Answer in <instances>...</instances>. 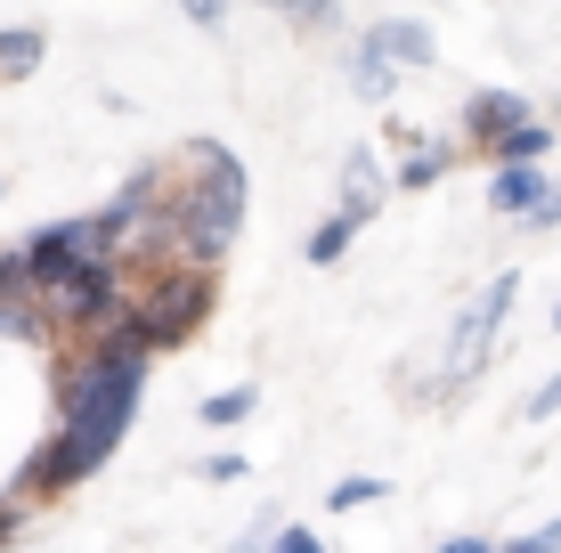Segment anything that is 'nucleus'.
<instances>
[{
    "label": "nucleus",
    "instance_id": "10",
    "mask_svg": "<svg viewBox=\"0 0 561 553\" xmlns=\"http://www.w3.org/2000/svg\"><path fill=\"white\" fill-rule=\"evenodd\" d=\"M244 415H253V383H237V391H211V399H204V424H211V431H237Z\"/></svg>",
    "mask_w": 561,
    "mask_h": 553
},
{
    "label": "nucleus",
    "instance_id": "13",
    "mask_svg": "<svg viewBox=\"0 0 561 553\" xmlns=\"http://www.w3.org/2000/svg\"><path fill=\"white\" fill-rule=\"evenodd\" d=\"M391 73H399V66H382V57L358 42V90H366V99H382V90H391Z\"/></svg>",
    "mask_w": 561,
    "mask_h": 553
},
{
    "label": "nucleus",
    "instance_id": "14",
    "mask_svg": "<svg viewBox=\"0 0 561 553\" xmlns=\"http://www.w3.org/2000/svg\"><path fill=\"white\" fill-rule=\"evenodd\" d=\"M277 9L294 16V25H334V9H342V0H277Z\"/></svg>",
    "mask_w": 561,
    "mask_h": 553
},
{
    "label": "nucleus",
    "instance_id": "12",
    "mask_svg": "<svg viewBox=\"0 0 561 553\" xmlns=\"http://www.w3.org/2000/svg\"><path fill=\"white\" fill-rule=\"evenodd\" d=\"M391 497V481H342L334 488V512H358V505H382Z\"/></svg>",
    "mask_w": 561,
    "mask_h": 553
},
{
    "label": "nucleus",
    "instance_id": "7",
    "mask_svg": "<svg viewBox=\"0 0 561 553\" xmlns=\"http://www.w3.org/2000/svg\"><path fill=\"white\" fill-rule=\"evenodd\" d=\"M42 49H49L42 25H9V33H0V82H25V73L42 66Z\"/></svg>",
    "mask_w": 561,
    "mask_h": 553
},
{
    "label": "nucleus",
    "instance_id": "21",
    "mask_svg": "<svg viewBox=\"0 0 561 553\" xmlns=\"http://www.w3.org/2000/svg\"><path fill=\"white\" fill-rule=\"evenodd\" d=\"M9 538H16V505L0 497V545H9Z\"/></svg>",
    "mask_w": 561,
    "mask_h": 553
},
{
    "label": "nucleus",
    "instance_id": "1",
    "mask_svg": "<svg viewBox=\"0 0 561 553\" xmlns=\"http://www.w3.org/2000/svg\"><path fill=\"white\" fill-rule=\"evenodd\" d=\"M147 358H154V350L123 326V318H114V334L90 342V358L66 375V391H57V440L25 464V488H33V497H57V488L90 481V472L123 448L130 407H139V383H147Z\"/></svg>",
    "mask_w": 561,
    "mask_h": 553
},
{
    "label": "nucleus",
    "instance_id": "6",
    "mask_svg": "<svg viewBox=\"0 0 561 553\" xmlns=\"http://www.w3.org/2000/svg\"><path fill=\"white\" fill-rule=\"evenodd\" d=\"M489 204H496V212H529L537 220V204H546V171H496V180H489Z\"/></svg>",
    "mask_w": 561,
    "mask_h": 553
},
{
    "label": "nucleus",
    "instance_id": "17",
    "mask_svg": "<svg viewBox=\"0 0 561 553\" xmlns=\"http://www.w3.org/2000/svg\"><path fill=\"white\" fill-rule=\"evenodd\" d=\"M505 553H561V521H546L537 538H520V545H505Z\"/></svg>",
    "mask_w": 561,
    "mask_h": 553
},
{
    "label": "nucleus",
    "instance_id": "5",
    "mask_svg": "<svg viewBox=\"0 0 561 553\" xmlns=\"http://www.w3.org/2000/svg\"><path fill=\"white\" fill-rule=\"evenodd\" d=\"M375 204H382V163L375 155H351V163H342V212L366 228V220H375Z\"/></svg>",
    "mask_w": 561,
    "mask_h": 553
},
{
    "label": "nucleus",
    "instance_id": "11",
    "mask_svg": "<svg viewBox=\"0 0 561 553\" xmlns=\"http://www.w3.org/2000/svg\"><path fill=\"white\" fill-rule=\"evenodd\" d=\"M351 237H358V220H351V212H334V220L318 228V237H309V261H342V253H351Z\"/></svg>",
    "mask_w": 561,
    "mask_h": 553
},
{
    "label": "nucleus",
    "instance_id": "22",
    "mask_svg": "<svg viewBox=\"0 0 561 553\" xmlns=\"http://www.w3.org/2000/svg\"><path fill=\"white\" fill-rule=\"evenodd\" d=\"M553 318H561V301H553Z\"/></svg>",
    "mask_w": 561,
    "mask_h": 553
},
{
    "label": "nucleus",
    "instance_id": "3",
    "mask_svg": "<svg viewBox=\"0 0 561 553\" xmlns=\"http://www.w3.org/2000/svg\"><path fill=\"white\" fill-rule=\"evenodd\" d=\"M513 293H520V277L505 269L489 285V293L463 310V326H456V342H448V367H439V383H472L480 367H489V350H496V326H505V310H513Z\"/></svg>",
    "mask_w": 561,
    "mask_h": 553
},
{
    "label": "nucleus",
    "instance_id": "19",
    "mask_svg": "<svg viewBox=\"0 0 561 553\" xmlns=\"http://www.w3.org/2000/svg\"><path fill=\"white\" fill-rule=\"evenodd\" d=\"M553 220H561V187H546V204H537V220H529V228H553Z\"/></svg>",
    "mask_w": 561,
    "mask_h": 553
},
{
    "label": "nucleus",
    "instance_id": "8",
    "mask_svg": "<svg viewBox=\"0 0 561 553\" xmlns=\"http://www.w3.org/2000/svg\"><path fill=\"white\" fill-rule=\"evenodd\" d=\"M463 123H472L480 130V139H505V130H520V123H529V114H520V99H513V90H496V99H472V114H463Z\"/></svg>",
    "mask_w": 561,
    "mask_h": 553
},
{
    "label": "nucleus",
    "instance_id": "18",
    "mask_svg": "<svg viewBox=\"0 0 561 553\" xmlns=\"http://www.w3.org/2000/svg\"><path fill=\"white\" fill-rule=\"evenodd\" d=\"M277 553H325V545L309 538V529H285V538H277Z\"/></svg>",
    "mask_w": 561,
    "mask_h": 553
},
{
    "label": "nucleus",
    "instance_id": "20",
    "mask_svg": "<svg viewBox=\"0 0 561 553\" xmlns=\"http://www.w3.org/2000/svg\"><path fill=\"white\" fill-rule=\"evenodd\" d=\"M439 553H496V545H489V538H448Z\"/></svg>",
    "mask_w": 561,
    "mask_h": 553
},
{
    "label": "nucleus",
    "instance_id": "2",
    "mask_svg": "<svg viewBox=\"0 0 561 553\" xmlns=\"http://www.w3.org/2000/svg\"><path fill=\"white\" fill-rule=\"evenodd\" d=\"M196 155V180L180 187V204H171L163 220H154V244H171V253H187L204 269V261H220L228 244H237L244 228V163L228 155V147H187Z\"/></svg>",
    "mask_w": 561,
    "mask_h": 553
},
{
    "label": "nucleus",
    "instance_id": "15",
    "mask_svg": "<svg viewBox=\"0 0 561 553\" xmlns=\"http://www.w3.org/2000/svg\"><path fill=\"white\" fill-rule=\"evenodd\" d=\"M180 9H187V16H196V25H204V33H228V0H180Z\"/></svg>",
    "mask_w": 561,
    "mask_h": 553
},
{
    "label": "nucleus",
    "instance_id": "9",
    "mask_svg": "<svg viewBox=\"0 0 561 553\" xmlns=\"http://www.w3.org/2000/svg\"><path fill=\"white\" fill-rule=\"evenodd\" d=\"M546 147H553L546 130H537V123H520V130H505V139L489 147V155H496V171H529L537 155H546Z\"/></svg>",
    "mask_w": 561,
    "mask_h": 553
},
{
    "label": "nucleus",
    "instance_id": "16",
    "mask_svg": "<svg viewBox=\"0 0 561 553\" xmlns=\"http://www.w3.org/2000/svg\"><path fill=\"white\" fill-rule=\"evenodd\" d=\"M546 415H561V375H553V383H537V399H529V424H546Z\"/></svg>",
    "mask_w": 561,
    "mask_h": 553
},
{
    "label": "nucleus",
    "instance_id": "4",
    "mask_svg": "<svg viewBox=\"0 0 561 553\" xmlns=\"http://www.w3.org/2000/svg\"><path fill=\"white\" fill-rule=\"evenodd\" d=\"M366 49H375L382 66H432V57H439L423 25H375V33H366Z\"/></svg>",
    "mask_w": 561,
    "mask_h": 553
}]
</instances>
